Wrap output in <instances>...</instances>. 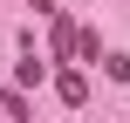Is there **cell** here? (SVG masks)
Returning <instances> with one entry per match:
<instances>
[{
    "mask_svg": "<svg viewBox=\"0 0 130 123\" xmlns=\"http://www.w3.org/2000/svg\"><path fill=\"white\" fill-rule=\"evenodd\" d=\"M41 75H48V62L27 48V55H21V68H14V89H41Z\"/></svg>",
    "mask_w": 130,
    "mask_h": 123,
    "instance_id": "cell-1",
    "label": "cell"
},
{
    "mask_svg": "<svg viewBox=\"0 0 130 123\" xmlns=\"http://www.w3.org/2000/svg\"><path fill=\"white\" fill-rule=\"evenodd\" d=\"M75 55H82V62H103V34H96V27H75Z\"/></svg>",
    "mask_w": 130,
    "mask_h": 123,
    "instance_id": "cell-2",
    "label": "cell"
},
{
    "mask_svg": "<svg viewBox=\"0 0 130 123\" xmlns=\"http://www.w3.org/2000/svg\"><path fill=\"white\" fill-rule=\"evenodd\" d=\"M0 110H7V116H14V123H34V103H27L21 89H7V96H0Z\"/></svg>",
    "mask_w": 130,
    "mask_h": 123,
    "instance_id": "cell-3",
    "label": "cell"
},
{
    "mask_svg": "<svg viewBox=\"0 0 130 123\" xmlns=\"http://www.w3.org/2000/svg\"><path fill=\"white\" fill-rule=\"evenodd\" d=\"M55 55H75V21H55Z\"/></svg>",
    "mask_w": 130,
    "mask_h": 123,
    "instance_id": "cell-4",
    "label": "cell"
},
{
    "mask_svg": "<svg viewBox=\"0 0 130 123\" xmlns=\"http://www.w3.org/2000/svg\"><path fill=\"white\" fill-rule=\"evenodd\" d=\"M82 96H89V82H82V75L69 68V75H62V103H82Z\"/></svg>",
    "mask_w": 130,
    "mask_h": 123,
    "instance_id": "cell-5",
    "label": "cell"
},
{
    "mask_svg": "<svg viewBox=\"0 0 130 123\" xmlns=\"http://www.w3.org/2000/svg\"><path fill=\"white\" fill-rule=\"evenodd\" d=\"M103 75L110 82H130V55H103Z\"/></svg>",
    "mask_w": 130,
    "mask_h": 123,
    "instance_id": "cell-6",
    "label": "cell"
},
{
    "mask_svg": "<svg viewBox=\"0 0 130 123\" xmlns=\"http://www.w3.org/2000/svg\"><path fill=\"white\" fill-rule=\"evenodd\" d=\"M34 14H55V0H34Z\"/></svg>",
    "mask_w": 130,
    "mask_h": 123,
    "instance_id": "cell-7",
    "label": "cell"
}]
</instances>
